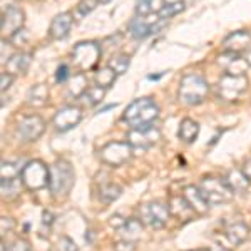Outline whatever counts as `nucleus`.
<instances>
[{"mask_svg": "<svg viewBox=\"0 0 251 251\" xmlns=\"http://www.w3.org/2000/svg\"><path fill=\"white\" fill-rule=\"evenodd\" d=\"M20 184H22V181H20V179L2 181V194H3V198L10 200V198L17 196L19 191H20Z\"/></svg>", "mask_w": 251, "mask_h": 251, "instance_id": "obj_32", "label": "nucleus"}, {"mask_svg": "<svg viewBox=\"0 0 251 251\" xmlns=\"http://www.w3.org/2000/svg\"><path fill=\"white\" fill-rule=\"evenodd\" d=\"M251 46V34L248 30H238L229 34L225 39V47L228 52L233 54H241L243 50H246Z\"/></svg>", "mask_w": 251, "mask_h": 251, "instance_id": "obj_15", "label": "nucleus"}, {"mask_svg": "<svg viewBox=\"0 0 251 251\" xmlns=\"http://www.w3.org/2000/svg\"><path fill=\"white\" fill-rule=\"evenodd\" d=\"M71 57L79 71H94L100 57V47L96 42H79L72 49Z\"/></svg>", "mask_w": 251, "mask_h": 251, "instance_id": "obj_8", "label": "nucleus"}, {"mask_svg": "<svg viewBox=\"0 0 251 251\" xmlns=\"http://www.w3.org/2000/svg\"><path fill=\"white\" fill-rule=\"evenodd\" d=\"M111 0H99V3H109Z\"/></svg>", "mask_w": 251, "mask_h": 251, "instance_id": "obj_48", "label": "nucleus"}, {"mask_svg": "<svg viewBox=\"0 0 251 251\" xmlns=\"http://www.w3.org/2000/svg\"><path fill=\"white\" fill-rule=\"evenodd\" d=\"M104 94H106V89L104 87H99V86H94V87H89L86 92H84V99H89L87 104H97L104 99ZM80 97V99H82Z\"/></svg>", "mask_w": 251, "mask_h": 251, "instance_id": "obj_31", "label": "nucleus"}, {"mask_svg": "<svg viewBox=\"0 0 251 251\" xmlns=\"http://www.w3.org/2000/svg\"><path fill=\"white\" fill-rule=\"evenodd\" d=\"M72 29V15L69 12H60L59 15H55L54 20L50 24V37L55 40H60L67 37L69 32Z\"/></svg>", "mask_w": 251, "mask_h": 251, "instance_id": "obj_17", "label": "nucleus"}, {"mask_svg": "<svg viewBox=\"0 0 251 251\" xmlns=\"http://www.w3.org/2000/svg\"><path fill=\"white\" fill-rule=\"evenodd\" d=\"M183 10H184V2L166 3V5H164L163 9H161V12H159V17H161V19H164V20H168V19H171L173 15L181 14Z\"/></svg>", "mask_w": 251, "mask_h": 251, "instance_id": "obj_33", "label": "nucleus"}, {"mask_svg": "<svg viewBox=\"0 0 251 251\" xmlns=\"http://www.w3.org/2000/svg\"><path fill=\"white\" fill-rule=\"evenodd\" d=\"M87 91L86 87V77H84L82 72H79V74H75L74 77H71V86H69V94L72 97H80L84 96V92Z\"/></svg>", "mask_w": 251, "mask_h": 251, "instance_id": "obj_28", "label": "nucleus"}, {"mask_svg": "<svg viewBox=\"0 0 251 251\" xmlns=\"http://www.w3.org/2000/svg\"><path fill=\"white\" fill-rule=\"evenodd\" d=\"M248 89L245 74H225L218 82V96L225 100H236Z\"/></svg>", "mask_w": 251, "mask_h": 251, "instance_id": "obj_9", "label": "nucleus"}, {"mask_svg": "<svg viewBox=\"0 0 251 251\" xmlns=\"http://www.w3.org/2000/svg\"><path fill=\"white\" fill-rule=\"evenodd\" d=\"M159 116V107L152 100V97H141L126 107L123 121L131 129H141L151 126Z\"/></svg>", "mask_w": 251, "mask_h": 251, "instance_id": "obj_1", "label": "nucleus"}, {"mask_svg": "<svg viewBox=\"0 0 251 251\" xmlns=\"http://www.w3.org/2000/svg\"><path fill=\"white\" fill-rule=\"evenodd\" d=\"M214 251H228V250L223 248V246H216V250H214Z\"/></svg>", "mask_w": 251, "mask_h": 251, "instance_id": "obj_46", "label": "nucleus"}, {"mask_svg": "<svg viewBox=\"0 0 251 251\" xmlns=\"http://www.w3.org/2000/svg\"><path fill=\"white\" fill-rule=\"evenodd\" d=\"M169 211H171V216L181 221H191L196 216V213L193 211L189 203L184 200V196H171V200H169Z\"/></svg>", "mask_w": 251, "mask_h": 251, "instance_id": "obj_16", "label": "nucleus"}, {"mask_svg": "<svg viewBox=\"0 0 251 251\" xmlns=\"http://www.w3.org/2000/svg\"><path fill=\"white\" fill-rule=\"evenodd\" d=\"M226 183H228L229 188L233 189L234 193H245L250 186V179L245 176L243 169H231L228 174H226Z\"/></svg>", "mask_w": 251, "mask_h": 251, "instance_id": "obj_22", "label": "nucleus"}, {"mask_svg": "<svg viewBox=\"0 0 251 251\" xmlns=\"http://www.w3.org/2000/svg\"><path fill=\"white\" fill-rule=\"evenodd\" d=\"M20 181H22V186H25L29 191H40L44 188H49L50 168H47V164L44 161L32 159L24 166Z\"/></svg>", "mask_w": 251, "mask_h": 251, "instance_id": "obj_4", "label": "nucleus"}, {"mask_svg": "<svg viewBox=\"0 0 251 251\" xmlns=\"http://www.w3.org/2000/svg\"><path fill=\"white\" fill-rule=\"evenodd\" d=\"M177 2H183V0H164V5L166 3H177Z\"/></svg>", "mask_w": 251, "mask_h": 251, "instance_id": "obj_45", "label": "nucleus"}, {"mask_svg": "<svg viewBox=\"0 0 251 251\" xmlns=\"http://www.w3.org/2000/svg\"><path fill=\"white\" fill-rule=\"evenodd\" d=\"M161 139V131L154 124L141 129H131L127 132V143L132 146L134 151H146L152 148Z\"/></svg>", "mask_w": 251, "mask_h": 251, "instance_id": "obj_10", "label": "nucleus"}, {"mask_svg": "<svg viewBox=\"0 0 251 251\" xmlns=\"http://www.w3.org/2000/svg\"><path fill=\"white\" fill-rule=\"evenodd\" d=\"M126 223V218H123V216H119V214H114V216L109 220V225L112 226V228H116V229H119L121 226H123Z\"/></svg>", "mask_w": 251, "mask_h": 251, "instance_id": "obj_40", "label": "nucleus"}, {"mask_svg": "<svg viewBox=\"0 0 251 251\" xmlns=\"http://www.w3.org/2000/svg\"><path fill=\"white\" fill-rule=\"evenodd\" d=\"M30 62H32V55L25 54V52H19V54H14L5 62L7 72H10L12 75H14V74H24V72L29 69Z\"/></svg>", "mask_w": 251, "mask_h": 251, "instance_id": "obj_21", "label": "nucleus"}, {"mask_svg": "<svg viewBox=\"0 0 251 251\" xmlns=\"http://www.w3.org/2000/svg\"><path fill=\"white\" fill-rule=\"evenodd\" d=\"M157 20H148L146 15H137V17L129 24V32L134 39H144L146 35L154 32V25Z\"/></svg>", "mask_w": 251, "mask_h": 251, "instance_id": "obj_18", "label": "nucleus"}, {"mask_svg": "<svg viewBox=\"0 0 251 251\" xmlns=\"http://www.w3.org/2000/svg\"><path fill=\"white\" fill-rule=\"evenodd\" d=\"M80 121H82V111L75 106H66L54 116V127L59 132H64L75 127Z\"/></svg>", "mask_w": 251, "mask_h": 251, "instance_id": "obj_13", "label": "nucleus"}, {"mask_svg": "<svg viewBox=\"0 0 251 251\" xmlns=\"http://www.w3.org/2000/svg\"><path fill=\"white\" fill-rule=\"evenodd\" d=\"M183 196L196 214H206L209 211V206L211 204L208 203V200L204 198V194L201 193L200 186H186Z\"/></svg>", "mask_w": 251, "mask_h": 251, "instance_id": "obj_14", "label": "nucleus"}, {"mask_svg": "<svg viewBox=\"0 0 251 251\" xmlns=\"http://www.w3.org/2000/svg\"><path fill=\"white\" fill-rule=\"evenodd\" d=\"M198 134H200V124L196 123V121L193 119H183L179 124V131H177V137H179L181 141H184V143L188 144H193L194 141H196Z\"/></svg>", "mask_w": 251, "mask_h": 251, "instance_id": "obj_23", "label": "nucleus"}, {"mask_svg": "<svg viewBox=\"0 0 251 251\" xmlns=\"http://www.w3.org/2000/svg\"><path fill=\"white\" fill-rule=\"evenodd\" d=\"M47 97H49V89L44 86V84H37V86H34L30 89L27 99H29V102L34 104V106H42V104L47 102Z\"/></svg>", "mask_w": 251, "mask_h": 251, "instance_id": "obj_27", "label": "nucleus"}, {"mask_svg": "<svg viewBox=\"0 0 251 251\" xmlns=\"http://www.w3.org/2000/svg\"><path fill=\"white\" fill-rule=\"evenodd\" d=\"M42 218H44V223H46L47 226H50L52 225V220H54V216H52L49 211H44L42 213Z\"/></svg>", "mask_w": 251, "mask_h": 251, "instance_id": "obj_43", "label": "nucleus"}, {"mask_svg": "<svg viewBox=\"0 0 251 251\" xmlns=\"http://www.w3.org/2000/svg\"><path fill=\"white\" fill-rule=\"evenodd\" d=\"M75 183V173L67 159H57L50 168L49 189L54 198H64L72 191Z\"/></svg>", "mask_w": 251, "mask_h": 251, "instance_id": "obj_2", "label": "nucleus"}, {"mask_svg": "<svg viewBox=\"0 0 251 251\" xmlns=\"http://www.w3.org/2000/svg\"><path fill=\"white\" fill-rule=\"evenodd\" d=\"M200 189L204 194V198L208 200L209 204H225L229 203L233 198L234 191L228 186L226 179L223 177H214V176H204L200 181Z\"/></svg>", "mask_w": 251, "mask_h": 251, "instance_id": "obj_5", "label": "nucleus"}, {"mask_svg": "<svg viewBox=\"0 0 251 251\" xmlns=\"http://www.w3.org/2000/svg\"><path fill=\"white\" fill-rule=\"evenodd\" d=\"M12 82H14V75L10 72H3L2 79H0V89H2V92H5L12 86Z\"/></svg>", "mask_w": 251, "mask_h": 251, "instance_id": "obj_39", "label": "nucleus"}, {"mask_svg": "<svg viewBox=\"0 0 251 251\" xmlns=\"http://www.w3.org/2000/svg\"><path fill=\"white\" fill-rule=\"evenodd\" d=\"M191 251H211V250H208V248H198V250H191Z\"/></svg>", "mask_w": 251, "mask_h": 251, "instance_id": "obj_47", "label": "nucleus"}, {"mask_svg": "<svg viewBox=\"0 0 251 251\" xmlns=\"http://www.w3.org/2000/svg\"><path fill=\"white\" fill-rule=\"evenodd\" d=\"M59 248L62 251H77V246H75V243L71 240V238L64 236L62 240L59 243Z\"/></svg>", "mask_w": 251, "mask_h": 251, "instance_id": "obj_38", "label": "nucleus"}, {"mask_svg": "<svg viewBox=\"0 0 251 251\" xmlns=\"http://www.w3.org/2000/svg\"><path fill=\"white\" fill-rule=\"evenodd\" d=\"M134 149L127 141H111L106 146H102L99 151V157L104 164L111 168H119L132 159Z\"/></svg>", "mask_w": 251, "mask_h": 251, "instance_id": "obj_6", "label": "nucleus"}, {"mask_svg": "<svg viewBox=\"0 0 251 251\" xmlns=\"http://www.w3.org/2000/svg\"><path fill=\"white\" fill-rule=\"evenodd\" d=\"M209 92V86L206 79L200 74H188L184 75L179 84L177 97L184 106H198L206 99Z\"/></svg>", "mask_w": 251, "mask_h": 251, "instance_id": "obj_3", "label": "nucleus"}, {"mask_svg": "<svg viewBox=\"0 0 251 251\" xmlns=\"http://www.w3.org/2000/svg\"><path fill=\"white\" fill-rule=\"evenodd\" d=\"M24 168H19L17 163H12V161H3L0 174H2V181H12L19 179V176L22 174Z\"/></svg>", "mask_w": 251, "mask_h": 251, "instance_id": "obj_29", "label": "nucleus"}, {"mask_svg": "<svg viewBox=\"0 0 251 251\" xmlns=\"http://www.w3.org/2000/svg\"><path fill=\"white\" fill-rule=\"evenodd\" d=\"M116 251H134L136 250V241H129V240H123L117 241L114 245Z\"/></svg>", "mask_w": 251, "mask_h": 251, "instance_id": "obj_37", "label": "nucleus"}, {"mask_svg": "<svg viewBox=\"0 0 251 251\" xmlns=\"http://www.w3.org/2000/svg\"><path fill=\"white\" fill-rule=\"evenodd\" d=\"M10 228H14V221H12L10 218H3V220H2V231H3V234L9 233Z\"/></svg>", "mask_w": 251, "mask_h": 251, "instance_id": "obj_41", "label": "nucleus"}, {"mask_svg": "<svg viewBox=\"0 0 251 251\" xmlns=\"http://www.w3.org/2000/svg\"><path fill=\"white\" fill-rule=\"evenodd\" d=\"M97 5H99V0H80L77 5V12H79V15L86 17L92 10H96Z\"/></svg>", "mask_w": 251, "mask_h": 251, "instance_id": "obj_35", "label": "nucleus"}, {"mask_svg": "<svg viewBox=\"0 0 251 251\" xmlns=\"http://www.w3.org/2000/svg\"><path fill=\"white\" fill-rule=\"evenodd\" d=\"M121 194H123V188L114 183L100 184L99 191H97V196H99V200L102 201L104 204H109V203H112V201H116Z\"/></svg>", "mask_w": 251, "mask_h": 251, "instance_id": "obj_24", "label": "nucleus"}, {"mask_svg": "<svg viewBox=\"0 0 251 251\" xmlns=\"http://www.w3.org/2000/svg\"><path fill=\"white\" fill-rule=\"evenodd\" d=\"M69 79H71V67L67 64H62V66H59L57 72H55V80L57 82H66Z\"/></svg>", "mask_w": 251, "mask_h": 251, "instance_id": "obj_36", "label": "nucleus"}, {"mask_svg": "<svg viewBox=\"0 0 251 251\" xmlns=\"http://www.w3.org/2000/svg\"><path fill=\"white\" fill-rule=\"evenodd\" d=\"M5 251H32V246L24 238H17V240H14L5 246Z\"/></svg>", "mask_w": 251, "mask_h": 251, "instance_id": "obj_34", "label": "nucleus"}, {"mask_svg": "<svg viewBox=\"0 0 251 251\" xmlns=\"http://www.w3.org/2000/svg\"><path fill=\"white\" fill-rule=\"evenodd\" d=\"M19 137L25 143H32V141H37L40 136L46 132V121L40 116H25L19 123L17 127Z\"/></svg>", "mask_w": 251, "mask_h": 251, "instance_id": "obj_11", "label": "nucleus"}, {"mask_svg": "<svg viewBox=\"0 0 251 251\" xmlns=\"http://www.w3.org/2000/svg\"><path fill=\"white\" fill-rule=\"evenodd\" d=\"M241 169H243V173H245V176L248 177V179H250V183H251V157H250L248 161H246L245 164L241 166Z\"/></svg>", "mask_w": 251, "mask_h": 251, "instance_id": "obj_42", "label": "nucleus"}, {"mask_svg": "<svg viewBox=\"0 0 251 251\" xmlns=\"http://www.w3.org/2000/svg\"><path fill=\"white\" fill-rule=\"evenodd\" d=\"M116 77H117V74H116L114 71H112L111 67L107 66V67L99 69V71L96 72V75H94V82H96V86L107 89V87H111L112 84H114Z\"/></svg>", "mask_w": 251, "mask_h": 251, "instance_id": "obj_26", "label": "nucleus"}, {"mask_svg": "<svg viewBox=\"0 0 251 251\" xmlns=\"http://www.w3.org/2000/svg\"><path fill=\"white\" fill-rule=\"evenodd\" d=\"M129 64H131V59H129V55L119 54V55H114V57L109 60L107 66L111 67L117 75H119V74H124V72L127 71V69H129Z\"/></svg>", "mask_w": 251, "mask_h": 251, "instance_id": "obj_30", "label": "nucleus"}, {"mask_svg": "<svg viewBox=\"0 0 251 251\" xmlns=\"http://www.w3.org/2000/svg\"><path fill=\"white\" fill-rule=\"evenodd\" d=\"M137 218L143 221V225L151 226V228H163L171 218L169 204L163 201H149L137 209Z\"/></svg>", "mask_w": 251, "mask_h": 251, "instance_id": "obj_7", "label": "nucleus"}, {"mask_svg": "<svg viewBox=\"0 0 251 251\" xmlns=\"http://www.w3.org/2000/svg\"><path fill=\"white\" fill-rule=\"evenodd\" d=\"M143 229H144V225L139 218H129V220H126V223L117 229V231H119V234L123 236V240L136 241L141 238Z\"/></svg>", "mask_w": 251, "mask_h": 251, "instance_id": "obj_19", "label": "nucleus"}, {"mask_svg": "<svg viewBox=\"0 0 251 251\" xmlns=\"http://www.w3.org/2000/svg\"><path fill=\"white\" fill-rule=\"evenodd\" d=\"M163 7H164V0H137L136 14L148 17L149 14H159Z\"/></svg>", "mask_w": 251, "mask_h": 251, "instance_id": "obj_25", "label": "nucleus"}, {"mask_svg": "<svg viewBox=\"0 0 251 251\" xmlns=\"http://www.w3.org/2000/svg\"><path fill=\"white\" fill-rule=\"evenodd\" d=\"M164 74H166V72H159V74H156V75H148V79H151V80H156V79L163 77Z\"/></svg>", "mask_w": 251, "mask_h": 251, "instance_id": "obj_44", "label": "nucleus"}, {"mask_svg": "<svg viewBox=\"0 0 251 251\" xmlns=\"http://www.w3.org/2000/svg\"><path fill=\"white\" fill-rule=\"evenodd\" d=\"M226 238H228V241L234 246L245 243L250 238L248 225L243 221H236V223H233V225H229L228 228H226Z\"/></svg>", "mask_w": 251, "mask_h": 251, "instance_id": "obj_20", "label": "nucleus"}, {"mask_svg": "<svg viewBox=\"0 0 251 251\" xmlns=\"http://www.w3.org/2000/svg\"><path fill=\"white\" fill-rule=\"evenodd\" d=\"M24 20H25V15L24 12L15 5H9L5 10H3L2 15V35L5 40H9L14 37L17 32L22 30Z\"/></svg>", "mask_w": 251, "mask_h": 251, "instance_id": "obj_12", "label": "nucleus"}]
</instances>
